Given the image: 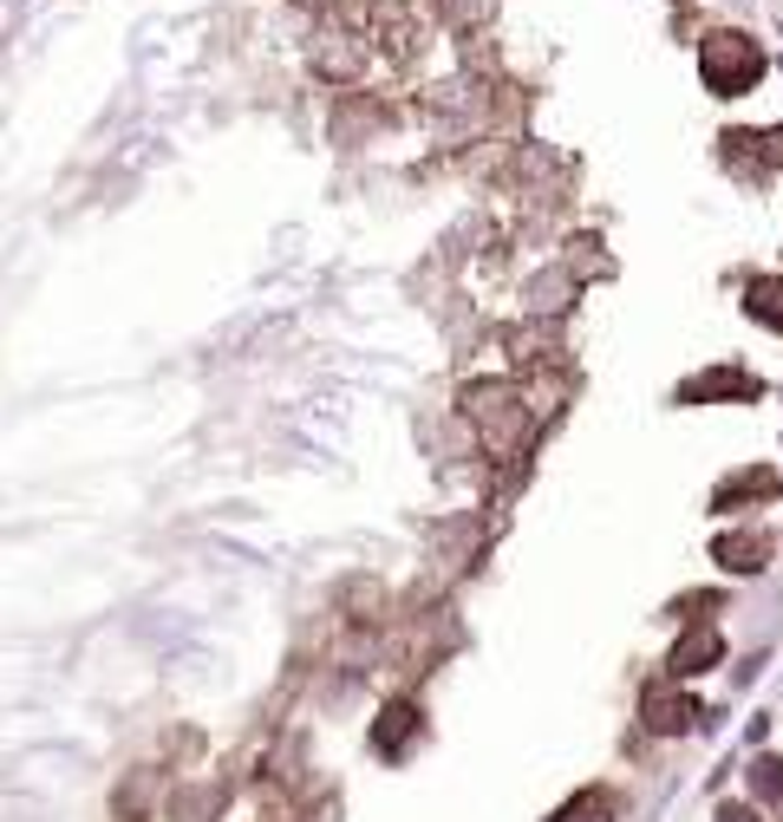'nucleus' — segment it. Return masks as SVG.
<instances>
[{"label": "nucleus", "mask_w": 783, "mask_h": 822, "mask_svg": "<svg viewBox=\"0 0 783 822\" xmlns=\"http://www.w3.org/2000/svg\"><path fill=\"white\" fill-rule=\"evenodd\" d=\"M464 412L484 425V444H490V451H516V444L529 438V425H536V405H529L523 392H510V385H470V392H464Z\"/></svg>", "instance_id": "f257e3e1"}, {"label": "nucleus", "mask_w": 783, "mask_h": 822, "mask_svg": "<svg viewBox=\"0 0 783 822\" xmlns=\"http://www.w3.org/2000/svg\"><path fill=\"white\" fill-rule=\"evenodd\" d=\"M699 72H706V85H712L719 98H738V91L764 72V52H758V39H745V33H706Z\"/></svg>", "instance_id": "f03ea898"}, {"label": "nucleus", "mask_w": 783, "mask_h": 822, "mask_svg": "<svg viewBox=\"0 0 783 822\" xmlns=\"http://www.w3.org/2000/svg\"><path fill=\"white\" fill-rule=\"evenodd\" d=\"M719 653H725V640L712 634V627H686V640L673 647V679H693V673H712L719 666Z\"/></svg>", "instance_id": "7ed1b4c3"}, {"label": "nucleus", "mask_w": 783, "mask_h": 822, "mask_svg": "<svg viewBox=\"0 0 783 822\" xmlns=\"http://www.w3.org/2000/svg\"><path fill=\"white\" fill-rule=\"evenodd\" d=\"M693 719H699V706H693L686 692L647 686V725H653V732H693Z\"/></svg>", "instance_id": "20e7f679"}, {"label": "nucleus", "mask_w": 783, "mask_h": 822, "mask_svg": "<svg viewBox=\"0 0 783 822\" xmlns=\"http://www.w3.org/2000/svg\"><path fill=\"white\" fill-rule=\"evenodd\" d=\"M412 738H418V712H412V706H386V712H379V732H372V751H392V758H399Z\"/></svg>", "instance_id": "39448f33"}, {"label": "nucleus", "mask_w": 783, "mask_h": 822, "mask_svg": "<svg viewBox=\"0 0 783 822\" xmlns=\"http://www.w3.org/2000/svg\"><path fill=\"white\" fill-rule=\"evenodd\" d=\"M764 555H771V542H764V536H719V562H725L732 575L764 568Z\"/></svg>", "instance_id": "423d86ee"}, {"label": "nucleus", "mask_w": 783, "mask_h": 822, "mask_svg": "<svg viewBox=\"0 0 783 822\" xmlns=\"http://www.w3.org/2000/svg\"><path fill=\"white\" fill-rule=\"evenodd\" d=\"M725 392H732V398H758L764 385H758V379H745V372H706V379H693V385H686V398H725Z\"/></svg>", "instance_id": "0eeeda50"}, {"label": "nucleus", "mask_w": 783, "mask_h": 822, "mask_svg": "<svg viewBox=\"0 0 783 822\" xmlns=\"http://www.w3.org/2000/svg\"><path fill=\"white\" fill-rule=\"evenodd\" d=\"M771 490H778L771 470H738V477L719 490V510H738V496H771Z\"/></svg>", "instance_id": "6e6552de"}, {"label": "nucleus", "mask_w": 783, "mask_h": 822, "mask_svg": "<svg viewBox=\"0 0 783 822\" xmlns=\"http://www.w3.org/2000/svg\"><path fill=\"white\" fill-rule=\"evenodd\" d=\"M745 307H751V320H764L771 333H783V281H758Z\"/></svg>", "instance_id": "1a4fd4ad"}, {"label": "nucleus", "mask_w": 783, "mask_h": 822, "mask_svg": "<svg viewBox=\"0 0 783 822\" xmlns=\"http://www.w3.org/2000/svg\"><path fill=\"white\" fill-rule=\"evenodd\" d=\"M614 817V803H608V790H582L575 803H562L549 822H608Z\"/></svg>", "instance_id": "9d476101"}]
</instances>
